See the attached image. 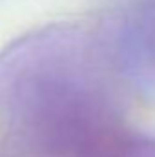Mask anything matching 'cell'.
I'll use <instances>...</instances> for the list:
<instances>
[]
</instances>
